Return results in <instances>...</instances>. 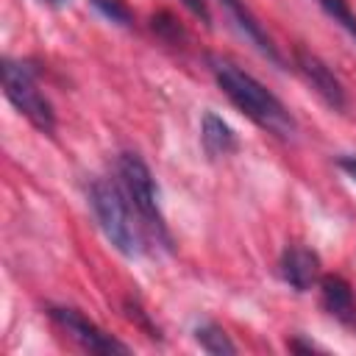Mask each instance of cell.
Here are the masks:
<instances>
[{
  "mask_svg": "<svg viewBox=\"0 0 356 356\" xmlns=\"http://www.w3.org/2000/svg\"><path fill=\"white\" fill-rule=\"evenodd\" d=\"M295 67H298V72L303 75V81H306L334 111H342V108L348 106V97H345V89H342L339 78L331 72V67H328L323 58H317L314 53L298 47V50H295Z\"/></svg>",
  "mask_w": 356,
  "mask_h": 356,
  "instance_id": "cell-6",
  "label": "cell"
},
{
  "mask_svg": "<svg viewBox=\"0 0 356 356\" xmlns=\"http://www.w3.org/2000/svg\"><path fill=\"white\" fill-rule=\"evenodd\" d=\"M320 303L342 325H356V298H353L350 284L342 275L320 278Z\"/></svg>",
  "mask_w": 356,
  "mask_h": 356,
  "instance_id": "cell-9",
  "label": "cell"
},
{
  "mask_svg": "<svg viewBox=\"0 0 356 356\" xmlns=\"http://www.w3.org/2000/svg\"><path fill=\"white\" fill-rule=\"evenodd\" d=\"M89 203L103 236L128 259H139L145 250V236L139 217H134V206L125 197L120 181L97 178L89 184Z\"/></svg>",
  "mask_w": 356,
  "mask_h": 356,
  "instance_id": "cell-2",
  "label": "cell"
},
{
  "mask_svg": "<svg viewBox=\"0 0 356 356\" xmlns=\"http://www.w3.org/2000/svg\"><path fill=\"white\" fill-rule=\"evenodd\" d=\"M150 28H153V33H156L159 39H164L167 44H181V42L186 39L181 19H175L170 11H156V14L150 17Z\"/></svg>",
  "mask_w": 356,
  "mask_h": 356,
  "instance_id": "cell-12",
  "label": "cell"
},
{
  "mask_svg": "<svg viewBox=\"0 0 356 356\" xmlns=\"http://www.w3.org/2000/svg\"><path fill=\"white\" fill-rule=\"evenodd\" d=\"M117 181H120L125 197L131 200L142 228L150 231L156 236V242H161L164 248H172V239H170V231H167V222L161 214V203H159V186H156L150 167L136 153H120Z\"/></svg>",
  "mask_w": 356,
  "mask_h": 356,
  "instance_id": "cell-3",
  "label": "cell"
},
{
  "mask_svg": "<svg viewBox=\"0 0 356 356\" xmlns=\"http://www.w3.org/2000/svg\"><path fill=\"white\" fill-rule=\"evenodd\" d=\"M181 3H184V6H186V8H189V11H192V14L200 19V22H206V25L211 22V14H209L206 0H181Z\"/></svg>",
  "mask_w": 356,
  "mask_h": 356,
  "instance_id": "cell-15",
  "label": "cell"
},
{
  "mask_svg": "<svg viewBox=\"0 0 356 356\" xmlns=\"http://www.w3.org/2000/svg\"><path fill=\"white\" fill-rule=\"evenodd\" d=\"M89 3L114 25H131L134 22V11L125 0H89Z\"/></svg>",
  "mask_w": 356,
  "mask_h": 356,
  "instance_id": "cell-14",
  "label": "cell"
},
{
  "mask_svg": "<svg viewBox=\"0 0 356 356\" xmlns=\"http://www.w3.org/2000/svg\"><path fill=\"white\" fill-rule=\"evenodd\" d=\"M195 339H197V345L206 350V353H217V356H222V353H236V345L228 339V334L220 328V325H214V323H200L197 328H195Z\"/></svg>",
  "mask_w": 356,
  "mask_h": 356,
  "instance_id": "cell-11",
  "label": "cell"
},
{
  "mask_svg": "<svg viewBox=\"0 0 356 356\" xmlns=\"http://www.w3.org/2000/svg\"><path fill=\"white\" fill-rule=\"evenodd\" d=\"M281 278L298 292L312 289L320 281V256L303 245L286 248L281 256Z\"/></svg>",
  "mask_w": 356,
  "mask_h": 356,
  "instance_id": "cell-7",
  "label": "cell"
},
{
  "mask_svg": "<svg viewBox=\"0 0 356 356\" xmlns=\"http://www.w3.org/2000/svg\"><path fill=\"white\" fill-rule=\"evenodd\" d=\"M3 92L11 100V106L28 117L42 134H53L56 131V111L50 106V100L39 92L33 72L22 64V61H3Z\"/></svg>",
  "mask_w": 356,
  "mask_h": 356,
  "instance_id": "cell-4",
  "label": "cell"
},
{
  "mask_svg": "<svg viewBox=\"0 0 356 356\" xmlns=\"http://www.w3.org/2000/svg\"><path fill=\"white\" fill-rule=\"evenodd\" d=\"M50 320L64 328L81 348L92 350V353H128V345H122L120 339H114L111 334H106L103 328H97L89 317H83L78 309H67V306H53L47 309Z\"/></svg>",
  "mask_w": 356,
  "mask_h": 356,
  "instance_id": "cell-5",
  "label": "cell"
},
{
  "mask_svg": "<svg viewBox=\"0 0 356 356\" xmlns=\"http://www.w3.org/2000/svg\"><path fill=\"white\" fill-rule=\"evenodd\" d=\"M209 67L214 72L217 86L225 92V97L239 111H245L259 128H264V131H270V134H275L281 139H289L295 134L292 114L286 111V106L261 81H256L250 72H245L242 67H236L228 58L211 56L209 58Z\"/></svg>",
  "mask_w": 356,
  "mask_h": 356,
  "instance_id": "cell-1",
  "label": "cell"
},
{
  "mask_svg": "<svg viewBox=\"0 0 356 356\" xmlns=\"http://www.w3.org/2000/svg\"><path fill=\"white\" fill-rule=\"evenodd\" d=\"M289 350H314V345H309V342H298V339H292V342H289Z\"/></svg>",
  "mask_w": 356,
  "mask_h": 356,
  "instance_id": "cell-17",
  "label": "cell"
},
{
  "mask_svg": "<svg viewBox=\"0 0 356 356\" xmlns=\"http://www.w3.org/2000/svg\"><path fill=\"white\" fill-rule=\"evenodd\" d=\"M42 6H50V8H58V6H64L67 0H39Z\"/></svg>",
  "mask_w": 356,
  "mask_h": 356,
  "instance_id": "cell-18",
  "label": "cell"
},
{
  "mask_svg": "<svg viewBox=\"0 0 356 356\" xmlns=\"http://www.w3.org/2000/svg\"><path fill=\"white\" fill-rule=\"evenodd\" d=\"M200 142H203V150L211 156V159H220V156H228L239 147V139L234 134V128L214 111H206L203 114V122H200Z\"/></svg>",
  "mask_w": 356,
  "mask_h": 356,
  "instance_id": "cell-10",
  "label": "cell"
},
{
  "mask_svg": "<svg viewBox=\"0 0 356 356\" xmlns=\"http://www.w3.org/2000/svg\"><path fill=\"white\" fill-rule=\"evenodd\" d=\"M339 170L350 178V181H356V156H339Z\"/></svg>",
  "mask_w": 356,
  "mask_h": 356,
  "instance_id": "cell-16",
  "label": "cell"
},
{
  "mask_svg": "<svg viewBox=\"0 0 356 356\" xmlns=\"http://www.w3.org/2000/svg\"><path fill=\"white\" fill-rule=\"evenodd\" d=\"M317 6H320L334 22H339V25L350 33V39L356 42V14L350 11L348 0H317Z\"/></svg>",
  "mask_w": 356,
  "mask_h": 356,
  "instance_id": "cell-13",
  "label": "cell"
},
{
  "mask_svg": "<svg viewBox=\"0 0 356 356\" xmlns=\"http://www.w3.org/2000/svg\"><path fill=\"white\" fill-rule=\"evenodd\" d=\"M222 3V8H225V14H228V19L234 22V28L264 56V58H270L273 64H278L281 67V56H278V50H275V44H273V39L267 36V31L261 28V22L253 17V11L242 3V0H220Z\"/></svg>",
  "mask_w": 356,
  "mask_h": 356,
  "instance_id": "cell-8",
  "label": "cell"
}]
</instances>
